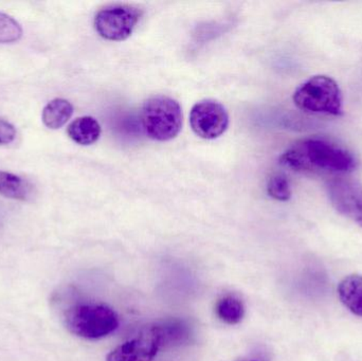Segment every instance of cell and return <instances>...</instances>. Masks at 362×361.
<instances>
[{"instance_id":"18","label":"cell","mask_w":362,"mask_h":361,"mask_svg":"<svg viewBox=\"0 0 362 361\" xmlns=\"http://www.w3.org/2000/svg\"><path fill=\"white\" fill-rule=\"evenodd\" d=\"M244 361H266L263 360H244Z\"/></svg>"},{"instance_id":"1","label":"cell","mask_w":362,"mask_h":361,"mask_svg":"<svg viewBox=\"0 0 362 361\" xmlns=\"http://www.w3.org/2000/svg\"><path fill=\"white\" fill-rule=\"evenodd\" d=\"M281 165L300 173L346 174L356 169V159L346 148L319 138L300 140L287 148Z\"/></svg>"},{"instance_id":"2","label":"cell","mask_w":362,"mask_h":361,"mask_svg":"<svg viewBox=\"0 0 362 361\" xmlns=\"http://www.w3.org/2000/svg\"><path fill=\"white\" fill-rule=\"evenodd\" d=\"M293 99L299 110L310 114L340 116L344 110L341 89L331 76H312L296 89Z\"/></svg>"},{"instance_id":"9","label":"cell","mask_w":362,"mask_h":361,"mask_svg":"<svg viewBox=\"0 0 362 361\" xmlns=\"http://www.w3.org/2000/svg\"><path fill=\"white\" fill-rule=\"evenodd\" d=\"M338 296L344 307L354 315L362 317V277L350 275L344 278L338 286Z\"/></svg>"},{"instance_id":"10","label":"cell","mask_w":362,"mask_h":361,"mask_svg":"<svg viewBox=\"0 0 362 361\" xmlns=\"http://www.w3.org/2000/svg\"><path fill=\"white\" fill-rule=\"evenodd\" d=\"M68 136L80 146H90L98 141L101 135V126L97 119L90 116L76 119L68 126Z\"/></svg>"},{"instance_id":"17","label":"cell","mask_w":362,"mask_h":361,"mask_svg":"<svg viewBox=\"0 0 362 361\" xmlns=\"http://www.w3.org/2000/svg\"><path fill=\"white\" fill-rule=\"evenodd\" d=\"M16 138V129L8 121L0 118V146L12 143Z\"/></svg>"},{"instance_id":"15","label":"cell","mask_w":362,"mask_h":361,"mask_svg":"<svg viewBox=\"0 0 362 361\" xmlns=\"http://www.w3.org/2000/svg\"><path fill=\"white\" fill-rule=\"evenodd\" d=\"M23 35L21 25L12 17L0 13V44L17 42Z\"/></svg>"},{"instance_id":"14","label":"cell","mask_w":362,"mask_h":361,"mask_svg":"<svg viewBox=\"0 0 362 361\" xmlns=\"http://www.w3.org/2000/svg\"><path fill=\"white\" fill-rule=\"evenodd\" d=\"M159 328L163 335V347L167 345L185 343L189 339V329L178 320L165 322V324L159 326Z\"/></svg>"},{"instance_id":"13","label":"cell","mask_w":362,"mask_h":361,"mask_svg":"<svg viewBox=\"0 0 362 361\" xmlns=\"http://www.w3.org/2000/svg\"><path fill=\"white\" fill-rule=\"evenodd\" d=\"M215 313L221 321L234 326L240 324L244 318L245 307L242 301L236 297L225 296L217 301Z\"/></svg>"},{"instance_id":"5","label":"cell","mask_w":362,"mask_h":361,"mask_svg":"<svg viewBox=\"0 0 362 361\" xmlns=\"http://www.w3.org/2000/svg\"><path fill=\"white\" fill-rule=\"evenodd\" d=\"M141 12L131 6H112L99 11L95 17V28L101 37L112 42L129 38L139 21Z\"/></svg>"},{"instance_id":"12","label":"cell","mask_w":362,"mask_h":361,"mask_svg":"<svg viewBox=\"0 0 362 361\" xmlns=\"http://www.w3.org/2000/svg\"><path fill=\"white\" fill-rule=\"evenodd\" d=\"M74 114V106L68 100L54 99L42 110V122L50 129H59L66 124Z\"/></svg>"},{"instance_id":"11","label":"cell","mask_w":362,"mask_h":361,"mask_svg":"<svg viewBox=\"0 0 362 361\" xmlns=\"http://www.w3.org/2000/svg\"><path fill=\"white\" fill-rule=\"evenodd\" d=\"M0 195L15 201H29L33 195V188L23 178L8 172L0 171Z\"/></svg>"},{"instance_id":"8","label":"cell","mask_w":362,"mask_h":361,"mask_svg":"<svg viewBox=\"0 0 362 361\" xmlns=\"http://www.w3.org/2000/svg\"><path fill=\"white\" fill-rule=\"evenodd\" d=\"M163 347V335L158 324L148 326L136 338L110 352L107 361H153Z\"/></svg>"},{"instance_id":"16","label":"cell","mask_w":362,"mask_h":361,"mask_svg":"<svg viewBox=\"0 0 362 361\" xmlns=\"http://www.w3.org/2000/svg\"><path fill=\"white\" fill-rule=\"evenodd\" d=\"M267 192L270 197L280 201H287L291 197V184L286 177L276 175L268 182Z\"/></svg>"},{"instance_id":"7","label":"cell","mask_w":362,"mask_h":361,"mask_svg":"<svg viewBox=\"0 0 362 361\" xmlns=\"http://www.w3.org/2000/svg\"><path fill=\"white\" fill-rule=\"evenodd\" d=\"M327 194L336 211L362 228V186L350 178H334L327 184Z\"/></svg>"},{"instance_id":"3","label":"cell","mask_w":362,"mask_h":361,"mask_svg":"<svg viewBox=\"0 0 362 361\" xmlns=\"http://www.w3.org/2000/svg\"><path fill=\"white\" fill-rule=\"evenodd\" d=\"M65 324L68 330L81 338H103L119 326L118 316L107 305L80 303L66 311Z\"/></svg>"},{"instance_id":"4","label":"cell","mask_w":362,"mask_h":361,"mask_svg":"<svg viewBox=\"0 0 362 361\" xmlns=\"http://www.w3.org/2000/svg\"><path fill=\"white\" fill-rule=\"evenodd\" d=\"M140 118L144 133L157 141L174 139L182 126L180 103L165 95H156L144 102Z\"/></svg>"},{"instance_id":"6","label":"cell","mask_w":362,"mask_h":361,"mask_svg":"<svg viewBox=\"0 0 362 361\" xmlns=\"http://www.w3.org/2000/svg\"><path fill=\"white\" fill-rule=\"evenodd\" d=\"M189 124L198 137L212 140L225 133L229 125V116L219 102L204 100L192 107Z\"/></svg>"}]
</instances>
